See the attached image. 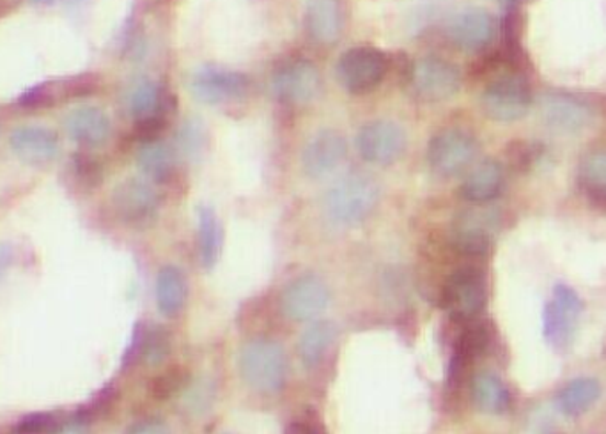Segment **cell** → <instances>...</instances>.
Returning <instances> with one entry per match:
<instances>
[{
  "mask_svg": "<svg viewBox=\"0 0 606 434\" xmlns=\"http://www.w3.org/2000/svg\"><path fill=\"white\" fill-rule=\"evenodd\" d=\"M347 146L335 129H321L301 151V169L310 180L332 176L346 160Z\"/></svg>",
  "mask_w": 606,
  "mask_h": 434,
  "instance_id": "4fadbf2b",
  "label": "cell"
},
{
  "mask_svg": "<svg viewBox=\"0 0 606 434\" xmlns=\"http://www.w3.org/2000/svg\"><path fill=\"white\" fill-rule=\"evenodd\" d=\"M505 185V171L496 160H484L468 172L461 185V197L468 203L487 204L495 201Z\"/></svg>",
  "mask_w": 606,
  "mask_h": 434,
  "instance_id": "ffe728a7",
  "label": "cell"
},
{
  "mask_svg": "<svg viewBox=\"0 0 606 434\" xmlns=\"http://www.w3.org/2000/svg\"><path fill=\"white\" fill-rule=\"evenodd\" d=\"M60 430V419L56 413H31L14 427L16 434H56Z\"/></svg>",
  "mask_w": 606,
  "mask_h": 434,
  "instance_id": "836d02e7",
  "label": "cell"
},
{
  "mask_svg": "<svg viewBox=\"0 0 606 434\" xmlns=\"http://www.w3.org/2000/svg\"><path fill=\"white\" fill-rule=\"evenodd\" d=\"M541 117L557 134H579L593 123V106L568 93H548L541 100Z\"/></svg>",
  "mask_w": 606,
  "mask_h": 434,
  "instance_id": "5bb4252c",
  "label": "cell"
},
{
  "mask_svg": "<svg viewBox=\"0 0 606 434\" xmlns=\"http://www.w3.org/2000/svg\"><path fill=\"white\" fill-rule=\"evenodd\" d=\"M472 398L477 408L490 415H502L505 411H510L513 404V396L507 385L490 370H481L473 376Z\"/></svg>",
  "mask_w": 606,
  "mask_h": 434,
  "instance_id": "7402d4cb",
  "label": "cell"
},
{
  "mask_svg": "<svg viewBox=\"0 0 606 434\" xmlns=\"http://www.w3.org/2000/svg\"><path fill=\"white\" fill-rule=\"evenodd\" d=\"M307 28L316 42H335L343 28V14H341L339 0H309Z\"/></svg>",
  "mask_w": 606,
  "mask_h": 434,
  "instance_id": "d4e9b609",
  "label": "cell"
},
{
  "mask_svg": "<svg viewBox=\"0 0 606 434\" xmlns=\"http://www.w3.org/2000/svg\"><path fill=\"white\" fill-rule=\"evenodd\" d=\"M178 140H180L178 146H180L181 153L188 158L197 157L204 148L203 126L197 121H186Z\"/></svg>",
  "mask_w": 606,
  "mask_h": 434,
  "instance_id": "e575fe53",
  "label": "cell"
},
{
  "mask_svg": "<svg viewBox=\"0 0 606 434\" xmlns=\"http://www.w3.org/2000/svg\"><path fill=\"white\" fill-rule=\"evenodd\" d=\"M412 85L426 102H445L461 88V73L450 60L424 57L413 66Z\"/></svg>",
  "mask_w": 606,
  "mask_h": 434,
  "instance_id": "7c38bea8",
  "label": "cell"
},
{
  "mask_svg": "<svg viewBox=\"0 0 606 434\" xmlns=\"http://www.w3.org/2000/svg\"><path fill=\"white\" fill-rule=\"evenodd\" d=\"M542 157V146L533 140H513L507 146V160L514 171L527 172L536 165Z\"/></svg>",
  "mask_w": 606,
  "mask_h": 434,
  "instance_id": "1f68e13d",
  "label": "cell"
},
{
  "mask_svg": "<svg viewBox=\"0 0 606 434\" xmlns=\"http://www.w3.org/2000/svg\"><path fill=\"white\" fill-rule=\"evenodd\" d=\"M65 128L75 142L85 148H100L112 134V123L107 114L98 106H79L68 114Z\"/></svg>",
  "mask_w": 606,
  "mask_h": 434,
  "instance_id": "d6986e66",
  "label": "cell"
},
{
  "mask_svg": "<svg viewBox=\"0 0 606 434\" xmlns=\"http://www.w3.org/2000/svg\"><path fill=\"white\" fill-rule=\"evenodd\" d=\"M479 153V144L465 129L449 128L436 134L427 144V163L442 178L464 174Z\"/></svg>",
  "mask_w": 606,
  "mask_h": 434,
  "instance_id": "8992f818",
  "label": "cell"
},
{
  "mask_svg": "<svg viewBox=\"0 0 606 434\" xmlns=\"http://www.w3.org/2000/svg\"><path fill=\"white\" fill-rule=\"evenodd\" d=\"M134 347L135 350L130 352L137 353L146 364H162L171 353V338L160 327H151V329L140 330V333L135 335Z\"/></svg>",
  "mask_w": 606,
  "mask_h": 434,
  "instance_id": "f1b7e54d",
  "label": "cell"
},
{
  "mask_svg": "<svg viewBox=\"0 0 606 434\" xmlns=\"http://www.w3.org/2000/svg\"><path fill=\"white\" fill-rule=\"evenodd\" d=\"M495 217L490 213L468 212L458 218L453 229V247L467 258H482L491 249Z\"/></svg>",
  "mask_w": 606,
  "mask_h": 434,
  "instance_id": "e0dca14e",
  "label": "cell"
},
{
  "mask_svg": "<svg viewBox=\"0 0 606 434\" xmlns=\"http://www.w3.org/2000/svg\"><path fill=\"white\" fill-rule=\"evenodd\" d=\"M298 434H318L315 431V427H310V425H307V427H304V430L300 431Z\"/></svg>",
  "mask_w": 606,
  "mask_h": 434,
  "instance_id": "f35d334b",
  "label": "cell"
},
{
  "mask_svg": "<svg viewBox=\"0 0 606 434\" xmlns=\"http://www.w3.org/2000/svg\"><path fill=\"white\" fill-rule=\"evenodd\" d=\"M160 103H162L160 89L151 80H139L128 93V111L137 121L158 116Z\"/></svg>",
  "mask_w": 606,
  "mask_h": 434,
  "instance_id": "f546056e",
  "label": "cell"
},
{
  "mask_svg": "<svg viewBox=\"0 0 606 434\" xmlns=\"http://www.w3.org/2000/svg\"><path fill=\"white\" fill-rule=\"evenodd\" d=\"M125 434H174L167 422L160 419H146V421L137 422L126 430Z\"/></svg>",
  "mask_w": 606,
  "mask_h": 434,
  "instance_id": "d590c367",
  "label": "cell"
},
{
  "mask_svg": "<svg viewBox=\"0 0 606 434\" xmlns=\"http://www.w3.org/2000/svg\"><path fill=\"white\" fill-rule=\"evenodd\" d=\"M320 89V71L310 60H287L272 75V93L286 105H306L318 96Z\"/></svg>",
  "mask_w": 606,
  "mask_h": 434,
  "instance_id": "30bf717a",
  "label": "cell"
},
{
  "mask_svg": "<svg viewBox=\"0 0 606 434\" xmlns=\"http://www.w3.org/2000/svg\"><path fill=\"white\" fill-rule=\"evenodd\" d=\"M188 384V375L185 369L181 367H174V369L165 370L162 375H158L157 378L151 381V396L158 401H167V399L174 398L178 392H181L183 388Z\"/></svg>",
  "mask_w": 606,
  "mask_h": 434,
  "instance_id": "d6a6232c",
  "label": "cell"
},
{
  "mask_svg": "<svg viewBox=\"0 0 606 434\" xmlns=\"http://www.w3.org/2000/svg\"><path fill=\"white\" fill-rule=\"evenodd\" d=\"M137 165H139L144 176L162 183V181L169 180L172 174L174 155L162 140H144L142 146L137 151Z\"/></svg>",
  "mask_w": 606,
  "mask_h": 434,
  "instance_id": "83f0119b",
  "label": "cell"
},
{
  "mask_svg": "<svg viewBox=\"0 0 606 434\" xmlns=\"http://www.w3.org/2000/svg\"><path fill=\"white\" fill-rule=\"evenodd\" d=\"M404 149H407V134L393 121H370L358 132V155L373 165H392L403 157Z\"/></svg>",
  "mask_w": 606,
  "mask_h": 434,
  "instance_id": "ba28073f",
  "label": "cell"
},
{
  "mask_svg": "<svg viewBox=\"0 0 606 434\" xmlns=\"http://www.w3.org/2000/svg\"><path fill=\"white\" fill-rule=\"evenodd\" d=\"M8 263H10V252L4 247H0V273L8 269Z\"/></svg>",
  "mask_w": 606,
  "mask_h": 434,
  "instance_id": "8d00e7d4",
  "label": "cell"
},
{
  "mask_svg": "<svg viewBox=\"0 0 606 434\" xmlns=\"http://www.w3.org/2000/svg\"><path fill=\"white\" fill-rule=\"evenodd\" d=\"M490 344V327L484 323H470L459 335L458 346H456L454 355H458L459 358H464L465 362L470 364V362L476 361L477 356L484 355Z\"/></svg>",
  "mask_w": 606,
  "mask_h": 434,
  "instance_id": "4dcf8cb0",
  "label": "cell"
},
{
  "mask_svg": "<svg viewBox=\"0 0 606 434\" xmlns=\"http://www.w3.org/2000/svg\"><path fill=\"white\" fill-rule=\"evenodd\" d=\"M188 89L197 102L204 105H226L238 102L249 91V79L240 71L218 66H203L192 73Z\"/></svg>",
  "mask_w": 606,
  "mask_h": 434,
  "instance_id": "9c48e42d",
  "label": "cell"
},
{
  "mask_svg": "<svg viewBox=\"0 0 606 434\" xmlns=\"http://www.w3.org/2000/svg\"><path fill=\"white\" fill-rule=\"evenodd\" d=\"M488 301L487 281L477 269H461L447 278L441 304L458 321H473Z\"/></svg>",
  "mask_w": 606,
  "mask_h": 434,
  "instance_id": "52a82bcc",
  "label": "cell"
},
{
  "mask_svg": "<svg viewBox=\"0 0 606 434\" xmlns=\"http://www.w3.org/2000/svg\"><path fill=\"white\" fill-rule=\"evenodd\" d=\"M533 106V91L524 75L511 71L488 83L481 94V108L496 123H514L527 116Z\"/></svg>",
  "mask_w": 606,
  "mask_h": 434,
  "instance_id": "277c9868",
  "label": "cell"
},
{
  "mask_svg": "<svg viewBox=\"0 0 606 434\" xmlns=\"http://www.w3.org/2000/svg\"><path fill=\"white\" fill-rule=\"evenodd\" d=\"M579 186L593 208L606 212V151H593L582 158Z\"/></svg>",
  "mask_w": 606,
  "mask_h": 434,
  "instance_id": "603a6c76",
  "label": "cell"
},
{
  "mask_svg": "<svg viewBox=\"0 0 606 434\" xmlns=\"http://www.w3.org/2000/svg\"><path fill=\"white\" fill-rule=\"evenodd\" d=\"M34 2H50V0H34Z\"/></svg>",
  "mask_w": 606,
  "mask_h": 434,
  "instance_id": "ab89813d",
  "label": "cell"
},
{
  "mask_svg": "<svg viewBox=\"0 0 606 434\" xmlns=\"http://www.w3.org/2000/svg\"><path fill=\"white\" fill-rule=\"evenodd\" d=\"M240 375L252 390L261 393H277L287 379V356L278 342L254 339L241 347L238 356Z\"/></svg>",
  "mask_w": 606,
  "mask_h": 434,
  "instance_id": "6da1fadb",
  "label": "cell"
},
{
  "mask_svg": "<svg viewBox=\"0 0 606 434\" xmlns=\"http://www.w3.org/2000/svg\"><path fill=\"white\" fill-rule=\"evenodd\" d=\"M157 190L151 183L139 178L123 181L112 194V206L119 218L128 224L148 222L158 209Z\"/></svg>",
  "mask_w": 606,
  "mask_h": 434,
  "instance_id": "2e32d148",
  "label": "cell"
},
{
  "mask_svg": "<svg viewBox=\"0 0 606 434\" xmlns=\"http://www.w3.org/2000/svg\"><path fill=\"white\" fill-rule=\"evenodd\" d=\"M582 315L583 301L579 293L565 284H557L542 310V335L551 350L559 353L570 352Z\"/></svg>",
  "mask_w": 606,
  "mask_h": 434,
  "instance_id": "3957f363",
  "label": "cell"
},
{
  "mask_svg": "<svg viewBox=\"0 0 606 434\" xmlns=\"http://www.w3.org/2000/svg\"><path fill=\"white\" fill-rule=\"evenodd\" d=\"M450 42L465 52H481L493 42L496 22L490 11L482 8H465L449 22Z\"/></svg>",
  "mask_w": 606,
  "mask_h": 434,
  "instance_id": "9a60e30c",
  "label": "cell"
},
{
  "mask_svg": "<svg viewBox=\"0 0 606 434\" xmlns=\"http://www.w3.org/2000/svg\"><path fill=\"white\" fill-rule=\"evenodd\" d=\"M380 189L369 176L352 174L338 181L324 195V213L338 226H357L369 217Z\"/></svg>",
  "mask_w": 606,
  "mask_h": 434,
  "instance_id": "7a4b0ae2",
  "label": "cell"
},
{
  "mask_svg": "<svg viewBox=\"0 0 606 434\" xmlns=\"http://www.w3.org/2000/svg\"><path fill=\"white\" fill-rule=\"evenodd\" d=\"M499 2L505 11H510L516 10V8L524 2V0H499Z\"/></svg>",
  "mask_w": 606,
  "mask_h": 434,
  "instance_id": "74e56055",
  "label": "cell"
},
{
  "mask_svg": "<svg viewBox=\"0 0 606 434\" xmlns=\"http://www.w3.org/2000/svg\"><path fill=\"white\" fill-rule=\"evenodd\" d=\"M155 296L160 315L165 318L180 315L188 300V284L183 272L176 266H163L157 275Z\"/></svg>",
  "mask_w": 606,
  "mask_h": 434,
  "instance_id": "44dd1931",
  "label": "cell"
},
{
  "mask_svg": "<svg viewBox=\"0 0 606 434\" xmlns=\"http://www.w3.org/2000/svg\"><path fill=\"white\" fill-rule=\"evenodd\" d=\"M330 304V289L318 275H301L284 287L281 309L286 318L304 323L316 319Z\"/></svg>",
  "mask_w": 606,
  "mask_h": 434,
  "instance_id": "8fae6325",
  "label": "cell"
},
{
  "mask_svg": "<svg viewBox=\"0 0 606 434\" xmlns=\"http://www.w3.org/2000/svg\"><path fill=\"white\" fill-rule=\"evenodd\" d=\"M338 338V327L332 321L320 319L310 323L300 339H298L297 350L301 364L312 369L323 361L324 353L329 352L330 344Z\"/></svg>",
  "mask_w": 606,
  "mask_h": 434,
  "instance_id": "484cf974",
  "label": "cell"
},
{
  "mask_svg": "<svg viewBox=\"0 0 606 434\" xmlns=\"http://www.w3.org/2000/svg\"><path fill=\"white\" fill-rule=\"evenodd\" d=\"M389 70L384 52L373 47H355L344 52L335 65V77L347 93L367 94L375 91Z\"/></svg>",
  "mask_w": 606,
  "mask_h": 434,
  "instance_id": "5b68a950",
  "label": "cell"
},
{
  "mask_svg": "<svg viewBox=\"0 0 606 434\" xmlns=\"http://www.w3.org/2000/svg\"><path fill=\"white\" fill-rule=\"evenodd\" d=\"M197 247L203 269H214L222 250V226L217 213L209 206L197 208Z\"/></svg>",
  "mask_w": 606,
  "mask_h": 434,
  "instance_id": "4316f807",
  "label": "cell"
},
{
  "mask_svg": "<svg viewBox=\"0 0 606 434\" xmlns=\"http://www.w3.org/2000/svg\"><path fill=\"white\" fill-rule=\"evenodd\" d=\"M10 148L22 162L43 165L59 155V137L43 126H22L11 134Z\"/></svg>",
  "mask_w": 606,
  "mask_h": 434,
  "instance_id": "ac0fdd59",
  "label": "cell"
},
{
  "mask_svg": "<svg viewBox=\"0 0 606 434\" xmlns=\"http://www.w3.org/2000/svg\"><path fill=\"white\" fill-rule=\"evenodd\" d=\"M602 398V385L596 378H574L560 388L556 396V407L564 415L580 416Z\"/></svg>",
  "mask_w": 606,
  "mask_h": 434,
  "instance_id": "cb8c5ba5",
  "label": "cell"
}]
</instances>
